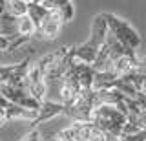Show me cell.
I'll return each mask as SVG.
<instances>
[{
    "instance_id": "6da1fadb",
    "label": "cell",
    "mask_w": 146,
    "mask_h": 141,
    "mask_svg": "<svg viewBox=\"0 0 146 141\" xmlns=\"http://www.w3.org/2000/svg\"><path fill=\"white\" fill-rule=\"evenodd\" d=\"M91 123L99 126L108 138H121L128 117L113 104H99L91 112Z\"/></svg>"
},
{
    "instance_id": "7a4b0ae2",
    "label": "cell",
    "mask_w": 146,
    "mask_h": 141,
    "mask_svg": "<svg viewBox=\"0 0 146 141\" xmlns=\"http://www.w3.org/2000/svg\"><path fill=\"white\" fill-rule=\"evenodd\" d=\"M104 17H106V20H108L110 33H111L121 44H124L126 48L133 49V51L141 46V37H139V33H137V31L131 28V26L128 24L126 20L119 19L117 15H111V13H104Z\"/></svg>"
},
{
    "instance_id": "3957f363",
    "label": "cell",
    "mask_w": 146,
    "mask_h": 141,
    "mask_svg": "<svg viewBox=\"0 0 146 141\" xmlns=\"http://www.w3.org/2000/svg\"><path fill=\"white\" fill-rule=\"evenodd\" d=\"M97 106V97H95L93 90H82L77 97V101L71 104V106L66 108V116L70 117L71 121H90L91 119V112Z\"/></svg>"
},
{
    "instance_id": "277c9868",
    "label": "cell",
    "mask_w": 146,
    "mask_h": 141,
    "mask_svg": "<svg viewBox=\"0 0 146 141\" xmlns=\"http://www.w3.org/2000/svg\"><path fill=\"white\" fill-rule=\"evenodd\" d=\"M64 26V22L58 19V15L55 11H49L48 19L42 22L40 29L36 31V37L38 39H44V40H55L60 33V28Z\"/></svg>"
},
{
    "instance_id": "5b68a950",
    "label": "cell",
    "mask_w": 146,
    "mask_h": 141,
    "mask_svg": "<svg viewBox=\"0 0 146 141\" xmlns=\"http://www.w3.org/2000/svg\"><path fill=\"white\" fill-rule=\"evenodd\" d=\"M73 74H75L82 90H93V79H95V74H97V72L93 70L91 64L75 61V64H73Z\"/></svg>"
},
{
    "instance_id": "8992f818",
    "label": "cell",
    "mask_w": 146,
    "mask_h": 141,
    "mask_svg": "<svg viewBox=\"0 0 146 141\" xmlns=\"http://www.w3.org/2000/svg\"><path fill=\"white\" fill-rule=\"evenodd\" d=\"M64 112H66V106H64L62 103H58V101H44L42 106H40V110H38V117H36V121L31 125V128H35V126L42 125V123L53 119L55 116H60Z\"/></svg>"
},
{
    "instance_id": "52a82bcc",
    "label": "cell",
    "mask_w": 146,
    "mask_h": 141,
    "mask_svg": "<svg viewBox=\"0 0 146 141\" xmlns=\"http://www.w3.org/2000/svg\"><path fill=\"white\" fill-rule=\"evenodd\" d=\"M71 51H73V57H75V61L86 62V64H91V66H93V62L97 61V57H99L100 48H97L95 44H91L90 40H86V42L80 44V46L71 48Z\"/></svg>"
},
{
    "instance_id": "ba28073f",
    "label": "cell",
    "mask_w": 146,
    "mask_h": 141,
    "mask_svg": "<svg viewBox=\"0 0 146 141\" xmlns=\"http://www.w3.org/2000/svg\"><path fill=\"white\" fill-rule=\"evenodd\" d=\"M119 77L111 72H97L93 79V90L95 92H102V90H113L117 84Z\"/></svg>"
},
{
    "instance_id": "9c48e42d",
    "label": "cell",
    "mask_w": 146,
    "mask_h": 141,
    "mask_svg": "<svg viewBox=\"0 0 146 141\" xmlns=\"http://www.w3.org/2000/svg\"><path fill=\"white\" fill-rule=\"evenodd\" d=\"M17 17H13L11 13H6V15L0 19V35L9 39H17L18 37V29H17Z\"/></svg>"
},
{
    "instance_id": "30bf717a",
    "label": "cell",
    "mask_w": 146,
    "mask_h": 141,
    "mask_svg": "<svg viewBox=\"0 0 146 141\" xmlns=\"http://www.w3.org/2000/svg\"><path fill=\"white\" fill-rule=\"evenodd\" d=\"M27 15H29V19L35 22L36 31H38V29H40V26H42V22L48 19L49 9H46V7H44V6H40V4L29 2V6H27Z\"/></svg>"
},
{
    "instance_id": "8fae6325",
    "label": "cell",
    "mask_w": 146,
    "mask_h": 141,
    "mask_svg": "<svg viewBox=\"0 0 146 141\" xmlns=\"http://www.w3.org/2000/svg\"><path fill=\"white\" fill-rule=\"evenodd\" d=\"M17 29H18V35H20V37L31 39L33 35H36V26H35V22L29 19V15H24L17 20Z\"/></svg>"
},
{
    "instance_id": "7c38bea8",
    "label": "cell",
    "mask_w": 146,
    "mask_h": 141,
    "mask_svg": "<svg viewBox=\"0 0 146 141\" xmlns=\"http://www.w3.org/2000/svg\"><path fill=\"white\" fill-rule=\"evenodd\" d=\"M27 6H29V2H26V0H7V13L20 19V17L27 15Z\"/></svg>"
},
{
    "instance_id": "4fadbf2b",
    "label": "cell",
    "mask_w": 146,
    "mask_h": 141,
    "mask_svg": "<svg viewBox=\"0 0 146 141\" xmlns=\"http://www.w3.org/2000/svg\"><path fill=\"white\" fill-rule=\"evenodd\" d=\"M55 13L58 15V19H60L64 24H68L71 19H73V4H66V6H62V7H58V9H53Z\"/></svg>"
},
{
    "instance_id": "5bb4252c",
    "label": "cell",
    "mask_w": 146,
    "mask_h": 141,
    "mask_svg": "<svg viewBox=\"0 0 146 141\" xmlns=\"http://www.w3.org/2000/svg\"><path fill=\"white\" fill-rule=\"evenodd\" d=\"M128 121H130V123H135V125L139 126L141 130H146V110H143V108H141L137 114H133V116L128 117Z\"/></svg>"
},
{
    "instance_id": "9a60e30c",
    "label": "cell",
    "mask_w": 146,
    "mask_h": 141,
    "mask_svg": "<svg viewBox=\"0 0 146 141\" xmlns=\"http://www.w3.org/2000/svg\"><path fill=\"white\" fill-rule=\"evenodd\" d=\"M70 2H71V0H42L40 6H44L46 9L53 11V9H58V7L66 6V4H70Z\"/></svg>"
},
{
    "instance_id": "2e32d148",
    "label": "cell",
    "mask_w": 146,
    "mask_h": 141,
    "mask_svg": "<svg viewBox=\"0 0 146 141\" xmlns=\"http://www.w3.org/2000/svg\"><path fill=\"white\" fill-rule=\"evenodd\" d=\"M141 128L135 125V123H130L128 121L126 125H124V128H122V134H121V138H130V136H133V134H137Z\"/></svg>"
},
{
    "instance_id": "e0dca14e",
    "label": "cell",
    "mask_w": 146,
    "mask_h": 141,
    "mask_svg": "<svg viewBox=\"0 0 146 141\" xmlns=\"http://www.w3.org/2000/svg\"><path fill=\"white\" fill-rule=\"evenodd\" d=\"M20 141H42V138H40V132H38V128H31L29 132H27V134L24 136V138H22Z\"/></svg>"
},
{
    "instance_id": "ac0fdd59",
    "label": "cell",
    "mask_w": 146,
    "mask_h": 141,
    "mask_svg": "<svg viewBox=\"0 0 146 141\" xmlns=\"http://www.w3.org/2000/svg\"><path fill=\"white\" fill-rule=\"evenodd\" d=\"M27 40H29L27 37H20V35H18L17 39H13V40H11V46H9V51H13V49L20 48L22 44H26V42H27Z\"/></svg>"
},
{
    "instance_id": "d6986e66",
    "label": "cell",
    "mask_w": 146,
    "mask_h": 141,
    "mask_svg": "<svg viewBox=\"0 0 146 141\" xmlns=\"http://www.w3.org/2000/svg\"><path fill=\"white\" fill-rule=\"evenodd\" d=\"M122 141H146V130H139L137 134L130 136V138H121Z\"/></svg>"
},
{
    "instance_id": "ffe728a7",
    "label": "cell",
    "mask_w": 146,
    "mask_h": 141,
    "mask_svg": "<svg viewBox=\"0 0 146 141\" xmlns=\"http://www.w3.org/2000/svg\"><path fill=\"white\" fill-rule=\"evenodd\" d=\"M9 46H11V39L0 35V51H9Z\"/></svg>"
},
{
    "instance_id": "44dd1931",
    "label": "cell",
    "mask_w": 146,
    "mask_h": 141,
    "mask_svg": "<svg viewBox=\"0 0 146 141\" xmlns=\"http://www.w3.org/2000/svg\"><path fill=\"white\" fill-rule=\"evenodd\" d=\"M135 101H137V104H139L143 110H146V94H143V92H139L135 95Z\"/></svg>"
},
{
    "instance_id": "7402d4cb",
    "label": "cell",
    "mask_w": 146,
    "mask_h": 141,
    "mask_svg": "<svg viewBox=\"0 0 146 141\" xmlns=\"http://www.w3.org/2000/svg\"><path fill=\"white\" fill-rule=\"evenodd\" d=\"M7 13V0H0V19Z\"/></svg>"
}]
</instances>
